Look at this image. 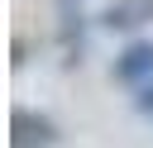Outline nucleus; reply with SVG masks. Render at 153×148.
<instances>
[{"label": "nucleus", "instance_id": "f257e3e1", "mask_svg": "<svg viewBox=\"0 0 153 148\" xmlns=\"http://www.w3.org/2000/svg\"><path fill=\"white\" fill-rule=\"evenodd\" d=\"M57 119L43 110H14L10 115V148H53L57 143Z\"/></svg>", "mask_w": 153, "mask_h": 148}, {"label": "nucleus", "instance_id": "f03ea898", "mask_svg": "<svg viewBox=\"0 0 153 148\" xmlns=\"http://www.w3.org/2000/svg\"><path fill=\"white\" fill-rule=\"evenodd\" d=\"M110 76H115L120 86H134V91L153 86V38H134L124 53H115Z\"/></svg>", "mask_w": 153, "mask_h": 148}, {"label": "nucleus", "instance_id": "7ed1b4c3", "mask_svg": "<svg viewBox=\"0 0 153 148\" xmlns=\"http://www.w3.org/2000/svg\"><path fill=\"white\" fill-rule=\"evenodd\" d=\"M143 24H153V0H110L100 10V29L110 33H139Z\"/></svg>", "mask_w": 153, "mask_h": 148}, {"label": "nucleus", "instance_id": "20e7f679", "mask_svg": "<svg viewBox=\"0 0 153 148\" xmlns=\"http://www.w3.org/2000/svg\"><path fill=\"white\" fill-rule=\"evenodd\" d=\"M134 110H139L143 119H153V86H143V91H134Z\"/></svg>", "mask_w": 153, "mask_h": 148}]
</instances>
